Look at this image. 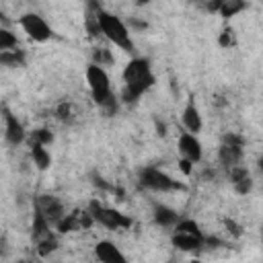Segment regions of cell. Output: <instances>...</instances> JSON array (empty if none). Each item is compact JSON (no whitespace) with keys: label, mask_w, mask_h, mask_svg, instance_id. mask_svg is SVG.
Instances as JSON below:
<instances>
[{"label":"cell","mask_w":263,"mask_h":263,"mask_svg":"<svg viewBox=\"0 0 263 263\" xmlns=\"http://www.w3.org/2000/svg\"><path fill=\"white\" fill-rule=\"evenodd\" d=\"M49 228H51V224L39 214V212H35L33 214V226H31V232H33V238H35V242L37 240H41V238H45L47 234H51L49 232Z\"/></svg>","instance_id":"obj_17"},{"label":"cell","mask_w":263,"mask_h":263,"mask_svg":"<svg viewBox=\"0 0 263 263\" xmlns=\"http://www.w3.org/2000/svg\"><path fill=\"white\" fill-rule=\"evenodd\" d=\"M152 218H154V222H156L160 228H173V226L181 220V216H179L171 205H164V203H154V208H152Z\"/></svg>","instance_id":"obj_14"},{"label":"cell","mask_w":263,"mask_h":263,"mask_svg":"<svg viewBox=\"0 0 263 263\" xmlns=\"http://www.w3.org/2000/svg\"><path fill=\"white\" fill-rule=\"evenodd\" d=\"M68 113H70V105H60V109H58V117H60V119H66Z\"/></svg>","instance_id":"obj_24"},{"label":"cell","mask_w":263,"mask_h":263,"mask_svg":"<svg viewBox=\"0 0 263 263\" xmlns=\"http://www.w3.org/2000/svg\"><path fill=\"white\" fill-rule=\"evenodd\" d=\"M138 181L142 187L146 189H152V191H158V193H166V191H175V189H181V183H177L171 175L154 168V166H144L138 175Z\"/></svg>","instance_id":"obj_6"},{"label":"cell","mask_w":263,"mask_h":263,"mask_svg":"<svg viewBox=\"0 0 263 263\" xmlns=\"http://www.w3.org/2000/svg\"><path fill=\"white\" fill-rule=\"evenodd\" d=\"M97 21H99V31L101 35L111 41L113 45H117L119 49L123 51H134V39H132V33L127 29V25L113 12L109 10H99L97 14Z\"/></svg>","instance_id":"obj_3"},{"label":"cell","mask_w":263,"mask_h":263,"mask_svg":"<svg viewBox=\"0 0 263 263\" xmlns=\"http://www.w3.org/2000/svg\"><path fill=\"white\" fill-rule=\"evenodd\" d=\"M95 257L101 263H127V257L121 253V249L111 240H99L95 245Z\"/></svg>","instance_id":"obj_13"},{"label":"cell","mask_w":263,"mask_h":263,"mask_svg":"<svg viewBox=\"0 0 263 263\" xmlns=\"http://www.w3.org/2000/svg\"><path fill=\"white\" fill-rule=\"evenodd\" d=\"M51 140H53V136H51V132H49V129H45V127L33 129V134H31V144L49 146V144H51Z\"/></svg>","instance_id":"obj_22"},{"label":"cell","mask_w":263,"mask_h":263,"mask_svg":"<svg viewBox=\"0 0 263 263\" xmlns=\"http://www.w3.org/2000/svg\"><path fill=\"white\" fill-rule=\"evenodd\" d=\"M245 8H247V2H242V0H222L220 6H218V10H220V14H222L224 18H230V16H234L236 12L245 10Z\"/></svg>","instance_id":"obj_19"},{"label":"cell","mask_w":263,"mask_h":263,"mask_svg":"<svg viewBox=\"0 0 263 263\" xmlns=\"http://www.w3.org/2000/svg\"><path fill=\"white\" fill-rule=\"evenodd\" d=\"M123 90H121V101L123 103H134L138 101L152 84H154V74L150 68V62L146 58H134L125 64L123 72Z\"/></svg>","instance_id":"obj_1"},{"label":"cell","mask_w":263,"mask_h":263,"mask_svg":"<svg viewBox=\"0 0 263 263\" xmlns=\"http://www.w3.org/2000/svg\"><path fill=\"white\" fill-rule=\"evenodd\" d=\"M92 222L105 226V228H111V230H117V228H129L132 226V218H127L125 214H121L119 210L115 208H107V205H101L99 201H92L90 203V210H88Z\"/></svg>","instance_id":"obj_5"},{"label":"cell","mask_w":263,"mask_h":263,"mask_svg":"<svg viewBox=\"0 0 263 263\" xmlns=\"http://www.w3.org/2000/svg\"><path fill=\"white\" fill-rule=\"evenodd\" d=\"M55 249H58V238H55L53 234H47L45 238L37 240V253H39L41 257H47V255L53 253Z\"/></svg>","instance_id":"obj_21"},{"label":"cell","mask_w":263,"mask_h":263,"mask_svg":"<svg viewBox=\"0 0 263 263\" xmlns=\"http://www.w3.org/2000/svg\"><path fill=\"white\" fill-rule=\"evenodd\" d=\"M181 121H183L187 134L197 136V134L201 132V127H203V119H201V113H199V109H197L193 97L187 99V103H185V107H183V113H181Z\"/></svg>","instance_id":"obj_11"},{"label":"cell","mask_w":263,"mask_h":263,"mask_svg":"<svg viewBox=\"0 0 263 263\" xmlns=\"http://www.w3.org/2000/svg\"><path fill=\"white\" fill-rule=\"evenodd\" d=\"M35 212H39L51 226H55L66 216L64 203L53 195H39L37 201H35Z\"/></svg>","instance_id":"obj_9"},{"label":"cell","mask_w":263,"mask_h":263,"mask_svg":"<svg viewBox=\"0 0 263 263\" xmlns=\"http://www.w3.org/2000/svg\"><path fill=\"white\" fill-rule=\"evenodd\" d=\"M179 166H181V171H183L185 175H189V173H191V162H189V160L181 158V160H179Z\"/></svg>","instance_id":"obj_25"},{"label":"cell","mask_w":263,"mask_h":263,"mask_svg":"<svg viewBox=\"0 0 263 263\" xmlns=\"http://www.w3.org/2000/svg\"><path fill=\"white\" fill-rule=\"evenodd\" d=\"M218 160L226 171L240 164V160H242V138H238L236 134H226L222 144H220V150H218Z\"/></svg>","instance_id":"obj_8"},{"label":"cell","mask_w":263,"mask_h":263,"mask_svg":"<svg viewBox=\"0 0 263 263\" xmlns=\"http://www.w3.org/2000/svg\"><path fill=\"white\" fill-rule=\"evenodd\" d=\"M218 41H220V45H222V47H230V45L234 43V31L226 27V29L220 33V39H218Z\"/></svg>","instance_id":"obj_23"},{"label":"cell","mask_w":263,"mask_h":263,"mask_svg":"<svg viewBox=\"0 0 263 263\" xmlns=\"http://www.w3.org/2000/svg\"><path fill=\"white\" fill-rule=\"evenodd\" d=\"M18 25L27 33V37L37 41V43H43V41L53 37L51 25L41 14H37V12H25L23 16H18Z\"/></svg>","instance_id":"obj_7"},{"label":"cell","mask_w":263,"mask_h":263,"mask_svg":"<svg viewBox=\"0 0 263 263\" xmlns=\"http://www.w3.org/2000/svg\"><path fill=\"white\" fill-rule=\"evenodd\" d=\"M31 158H33V162H35V166H37L39 171H45V168H49V164H51V154H49V150H47L45 146H39V144H31Z\"/></svg>","instance_id":"obj_16"},{"label":"cell","mask_w":263,"mask_h":263,"mask_svg":"<svg viewBox=\"0 0 263 263\" xmlns=\"http://www.w3.org/2000/svg\"><path fill=\"white\" fill-rule=\"evenodd\" d=\"M4 111V138L10 146H18L25 142L27 138V132L23 127V123L16 119V115H12L8 109H2Z\"/></svg>","instance_id":"obj_12"},{"label":"cell","mask_w":263,"mask_h":263,"mask_svg":"<svg viewBox=\"0 0 263 263\" xmlns=\"http://www.w3.org/2000/svg\"><path fill=\"white\" fill-rule=\"evenodd\" d=\"M228 175H230V181H232L234 189H236L240 195H245V193H249V191L253 189V179H251L249 171H247L242 164L232 166V168L228 171Z\"/></svg>","instance_id":"obj_15"},{"label":"cell","mask_w":263,"mask_h":263,"mask_svg":"<svg viewBox=\"0 0 263 263\" xmlns=\"http://www.w3.org/2000/svg\"><path fill=\"white\" fill-rule=\"evenodd\" d=\"M187 263H201L199 259H191V261H187Z\"/></svg>","instance_id":"obj_26"},{"label":"cell","mask_w":263,"mask_h":263,"mask_svg":"<svg viewBox=\"0 0 263 263\" xmlns=\"http://www.w3.org/2000/svg\"><path fill=\"white\" fill-rule=\"evenodd\" d=\"M177 148H179L181 158L189 160L191 164H197V162L203 158L201 142H199V138H197V136H193V134L183 132V134L179 136V140H177Z\"/></svg>","instance_id":"obj_10"},{"label":"cell","mask_w":263,"mask_h":263,"mask_svg":"<svg viewBox=\"0 0 263 263\" xmlns=\"http://www.w3.org/2000/svg\"><path fill=\"white\" fill-rule=\"evenodd\" d=\"M173 236H171V242L173 247H177L179 251H199L203 247V232L199 230L197 222L191 220V218H181L175 226H173Z\"/></svg>","instance_id":"obj_4"},{"label":"cell","mask_w":263,"mask_h":263,"mask_svg":"<svg viewBox=\"0 0 263 263\" xmlns=\"http://www.w3.org/2000/svg\"><path fill=\"white\" fill-rule=\"evenodd\" d=\"M0 64L6 68H16V66H25V51L23 49H8V51H0Z\"/></svg>","instance_id":"obj_18"},{"label":"cell","mask_w":263,"mask_h":263,"mask_svg":"<svg viewBox=\"0 0 263 263\" xmlns=\"http://www.w3.org/2000/svg\"><path fill=\"white\" fill-rule=\"evenodd\" d=\"M16 47H18L16 35L10 29L0 27V51H8V49H16Z\"/></svg>","instance_id":"obj_20"},{"label":"cell","mask_w":263,"mask_h":263,"mask_svg":"<svg viewBox=\"0 0 263 263\" xmlns=\"http://www.w3.org/2000/svg\"><path fill=\"white\" fill-rule=\"evenodd\" d=\"M86 82H88V88H90V95H92V101L107 113H115L117 111V99L111 90V80H109V74L103 66H97V64H88L86 66Z\"/></svg>","instance_id":"obj_2"},{"label":"cell","mask_w":263,"mask_h":263,"mask_svg":"<svg viewBox=\"0 0 263 263\" xmlns=\"http://www.w3.org/2000/svg\"><path fill=\"white\" fill-rule=\"evenodd\" d=\"M16 263H29V261H16Z\"/></svg>","instance_id":"obj_27"}]
</instances>
